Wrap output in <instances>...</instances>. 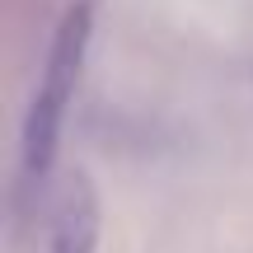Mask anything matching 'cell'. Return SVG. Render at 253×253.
Wrapping results in <instances>:
<instances>
[{
    "label": "cell",
    "mask_w": 253,
    "mask_h": 253,
    "mask_svg": "<svg viewBox=\"0 0 253 253\" xmlns=\"http://www.w3.org/2000/svg\"><path fill=\"white\" fill-rule=\"evenodd\" d=\"M89 33H94V9L71 5L61 14L52 33V47H47V66L42 80H38V94L28 103L24 118V141H19V155H24V178H42L56 160V145H61V126H66V108L75 99V84H80L84 56H89Z\"/></svg>",
    "instance_id": "6da1fadb"
},
{
    "label": "cell",
    "mask_w": 253,
    "mask_h": 253,
    "mask_svg": "<svg viewBox=\"0 0 253 253\" xmlns=\"http://www.w3.org/2000/svg\"><path fill=\"white\" fill-rule=\"evenodd\" d=\"M99 249V192L89 178H71L52 220V249L47 253H94Z\"/></svg>",
    "instance_id": "7a4b0ae2"
}]
</instances>
